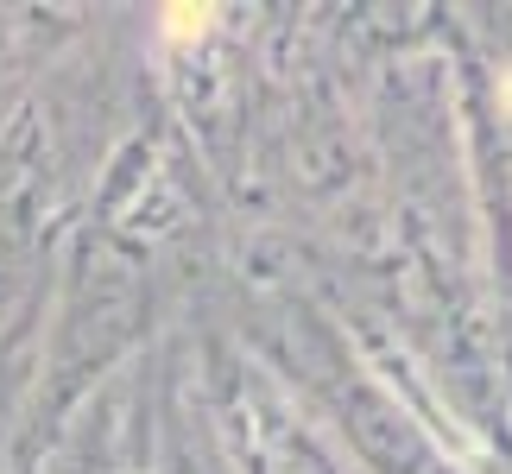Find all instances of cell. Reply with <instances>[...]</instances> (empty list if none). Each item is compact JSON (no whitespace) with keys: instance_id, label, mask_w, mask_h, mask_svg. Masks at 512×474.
Masks as SVG:
<instances>
[{"instance_id":"6da1fadb","label":"cell","mask_w":512,"mask_h":474,"mask_svg":"<svg viewBox=\"0 0 512 474\" xmlns=\"http://www.w3.org/2000/svg\"><path fill=\"white\" fill-rule=\"evenodd\" d=\"M209 26H215V7H165L159 13L165 45H190V38H203Z\"/></svg>"}]
</instances>
